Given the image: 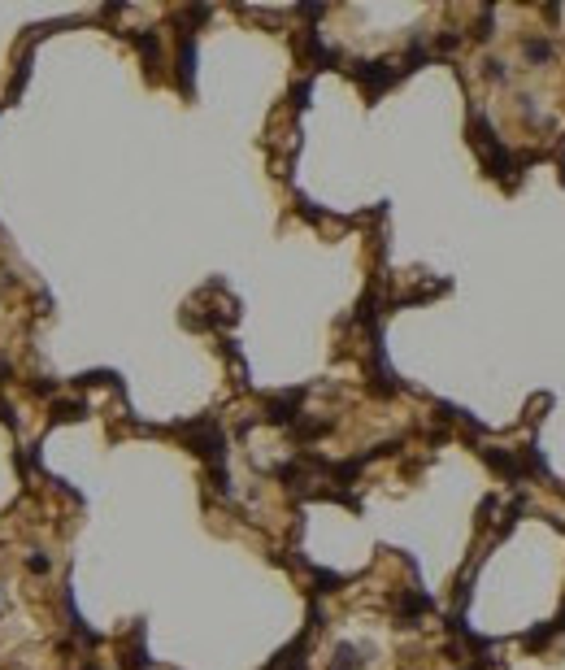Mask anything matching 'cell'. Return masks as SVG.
<instances>
[{"label":"cell","instance_id":"6da1fadb","mask_svg":"<svg viewBox=\"0 0 565 670\" xmlns=\"http://www.w3.org/2000/svg\"><path fill=\"white\" fill-rule=\"evenodd\" d=\"M361 666H366V657L356 644H335V653L326 662V670H361Z\"/></svg>","mask_w":565,"mask_h":670},{"label":"cell","instance_id":"7a4b0ae2","mask_svg":"<svg viewBox=\"0 0 565 670\" xmlns=\"http://www.w3.org/2000/svg\"><path fill=\"white\" fill-rule=\"evenodd\" d=\"M83 414H87L83 401H57L53 409H48V422H79Z\"/></svg>","mask_w":565,"mask_h":670},{"label":"cell","instance_id":"3957f363","mask_svg":"<svg viewBox=\"0 0 565 670\" xmlns=\"http://www.w3.org/2000/svg\"><path fill=\"white\" fill-rule=\"evenodd\" d=\"M27 79H31V57H22V61H18V74L9 79V96H18L22 87H27Z\"/></svg>","mask_w":565,"mask_h":670},{"label":"cell","instance_id":"277c9868","mask_svg":"<svg viewBox=\"0 0 565 670\" xmlns=\"http://www.w3.org/2000/svg\"><path fill=\"white\" fill-rule=\"evenodd\" d=\"M27 571H31V575H48V571H53V557L31 553V557H27Z\"/></svg>","mask_w":565,"mask_h":670}]
</instances>
